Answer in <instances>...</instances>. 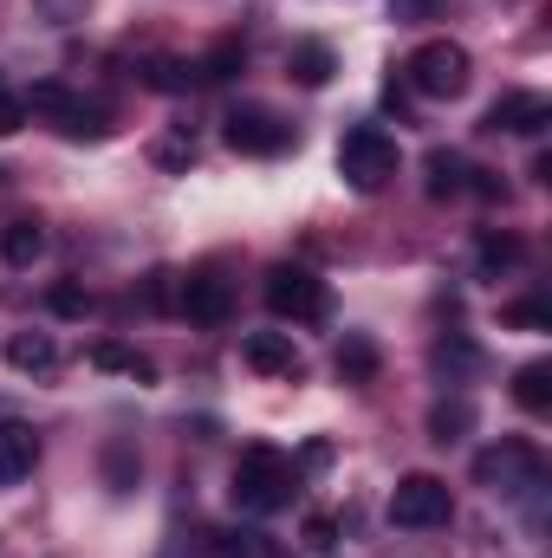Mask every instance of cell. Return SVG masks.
<instances>
[{
  "label": "cell",
  "mask_w": 552,
  "mask_h": 558,
  "mask_svg": "<svg viewBox=\"0 0 552 558\" xmlns=\"http://www.w3.org/2000/svg\"><path fill=\"white\" fill-rule=\"evenodd\" d=\"M292 487H299V468L267 448V441H254V448H241V461H235V507L241 513H279L286 500H292Z\"/></svg>",
  "instance_id": "obj_1"
},
{
  "label": "cell",
  "mask_w": 552,
  "mask_h": 558,
  "mask_svg": "<svg viewBox=\"0 0 552 558\" xmlns=\"http://www.w3.org/2000/svg\"><path fill=\"white\" fill-rule=\"evenodd\" d=\"M215 553L221 558H286L267 539V533H254V526H235V533H215Z\"/></svg>",
  "instance_id": "obj_23"
},
{
  "label": "cell",
  "mask_w": 552,
  "mask_h": 558,
  "mask_svg": "<svg viewBox=\"0 0 552 558\" xmlns=\"http://www.w3.org/2000/svg\"><path fill=\"white\" fill-rule=\"evenodd\" d=\"M39 461V435L26 422H0V481H26Z\"/></svg>",
  "instance_id": "obj_12"
},
{
  "label": "cell",
  "mask_w": 552,
  "mask_h": 558,
  "mask_svg": "<svg viewBox=\"0 0 552 558\" xmlns=\"http://www.w3.org/2000/svg\"><path fill=\"white\" fill-rule=\"evenodd\" d=\"M391 13H397V20H429L435 0H391Z\"/></svg>",
  "instance_id": "obj_32"
},
{
  "label": "cell",
  "mask_w": 552,
  "mask_h": 558,
  "mask_svg": "<svg viewBox=\"0 0 552 558\" xmlns=\"http://www.w3.org/2000/svg\"><path fill=\"white\" fill-rule=\"evenodd\" d=\"M39 7H46L52 20H72V13H85V0H39Z\"/></svg>",
  "instance_id": "obj_33"
},
{
  "label": "cell",
  "mask_w": 552,
  "mask_h": 558,
  "mask_svg": "<svg viewBox=\"0 0 552 558\" xmlns=\"http://www.w3.org/2000/svg\"><path fill=\"white\" fill-rule=\"evenodd\" d=\"M156 162H163V169H189V162H195V137H182V131L163 137L156 143Z\"/></svg>",
  "instance_id": "obj_28"
},
{
  "label": "cell",
  "mask_w": 552,
  "mask_h": 558,
  "mask_svg": "<svg viewBox=\"0 0 552 558\" xmlns=\"http://www.w3.org/2000/svg\"><path fill=\"white\" fill-rule=\"evenodd\" d=\"M33 111H26V98H13V92H0V137H13L20 124H26Z\"/></svg>",
  "instance_id": "obj_30"
},
{
  "label": "cell",
  "mask_w": 552,
  "mask_h": 558,
  "mask_svg": "<svg viewBox=\"0 0 552 558\" xmlns=\"http://www.w3.org/2000/svg\"><path fill=\"white\" fill-rule=\"evenodd\" d=\"M176 305H182L189 325H228V312H235V286H228L221 274H189Z\"/></svg>",
  "instance_id": "obj_10"
},
{
  "label": "cell",
  "mask_w": 552,
  "mask_h": 558,
  "mask_svg": "<svg viewBox=\"0 0 552 558\" xmlns=\"http://www.w3.org/2000/svg\"><path fill=\"white\" fill-rule=\"evenodd\" d=\"M429 364L455 384V377H468L475 364H481V351H475V338H461V331H448V338H435V351H429Z\"/></svg>",
  "instance_id": "obj_22"
},
{
  "label": "cell",
  "mask_w": 552,
  "mask_h": 558,
  "mask_svg": "<svg viewBox=\"0 0 552 558\" xmlns=\"http://www.w3.org/2000/svg\"><path fill=\"white\" fill-rule=\"evenodd\" d=\"M267 305H274V318L319 325V318L332 312V292H325V279L312 274V267H292V260H279V267H267Z\"/></svg>",
  "instance_id": "obj_6"
},
{
  "label": "cell",
  "mask_w": 552,
  "mask_h": 558,
  "mask_svg": "<svg viewBox=\"0 0 552 558\" xmlns=\"http://www.w3.org/2000/svg\"><path fill=\"white\" fill-rule=\"evenodd\" d=\"M286 72H292L299 85H312V92H319V85L338 72V59H332V46H325V39H299V46L286 52Z\"/></svg>",
  "instance_id": "obj_14"
},
{
  "label": "cell",
  "mask_w": 552,
  "mask_h": 558,
  "mask_svg": "<svg viewBox=\"0 0 552 558\" xmlns=\"http://www.w3.org/2000/svg\"><path fill=\"white\" fill-rule=\"evenodd\" d=\"M46 305H52V312H59V318H85V312H92V299H85V292H79V286H72V279H59V286H52V292H46Z\"/></svg>",
  "instance_id": "obj_27"
},
{
  "label": "cell",
  "mask_w": 552,
  "mask_h": 558,
  "mask_svg": "<svg viewBox=\"0 0 552 558\" xmlns=\"http://www.w3.org/2000/svg\"><path fill=\"white\" fill-rule=\"evenodd\" d=\"M514 403H520L527 416H547L552 410V364L547 357H533V364L514 371Z\"/></svg>",
  "instance_id": "obj_16"
},
{
  "label": "cell",
  "mask_w": 552,
  "mask_h": 558,
  "mask_svg": "<svg viewBox=\"0 0 552 558\" xmlns=\"http://www.w3.org/2000/svg\"><path fill=\"white\" fill-rule=\"evenodd\" d=\"M105 481H111V494H131L137 487V454L131 448H111L105 454Z\"/></svg>",
  "instance_id": "obj_26"
},
{
  "label": "cell",
  "mask_w": 552,
  "mask_h": 558,
  "mask_svg": "<svg viewBox=\"0 0 552 558\" xmlns=\"http://www.w3.org/2000/svg\"><path fill=\"white\" fill-rule=\"evenodd\" d=\"M85 364H92V371H118V377H137V384H149V377H156V364H149V357H137L131 344H92V351H85Z\"/></svg>",
  "instance_id": "obj_20"
},
{
  "label": "cell",
  "mask_w": 552,
  "mask_h": 558,
  "mask_svg": "<svg viewBox=\"0 0 552 558\" xmlns=\"http://www.w3.org/2000/svg\"><path fill=\"white\" fill-rule=\"evenodd\" d=\"M305 546H312V553L338 546V520H332V513H312V520H305Z\"/></svg>",
  "instance_id": "obj_29"
},
{
  "label": "cell",
  "mask_w": 552,
  "mask_h": 558,
  "mask_svg": "<svg viewBox=\"0 0 552 558\" xmlns=\"http://www.w3.org/2000/svg\"><path fill=\"white\" fill-rule=\"evenodd\" d=\"M26 111H46V118H59V131H65V137H111V111H105L98 98H79V92H65L59 78L33 85V92H26Z\"/></svg>",
  "instance_id": "obj_7"
},
{
  "label": "cell",
  "mask_w": 552,
  "mask_h": 558,
  "mask_svg": "<svg viewBox=\"0 0 552 558\" xmlns=\"http://www.w3.org/2000/svg\"><path fill=\"white\" fill-rule=\"evenodd\" d=\"M221 137L235 156H279L286 143H292V124L274 118L267 105H235L228 118H221Z\"/></svg>",
  "instance_id": "obj_8"
},
{
  "label": "cell",
  "mask_w": 552,
  "mask_h": 558,
  "mask_svg": "<svg viewBox=\"0 0 552 558\" xmlns=\"http://www.w3.org/2000/svg\"><path fill=\"white\" fill-rule=\"evenodd\" d=\"M39 254H46V228L39 221H7L0 228V260L7 267H33Z\"/></svg>",
  "instance_id": "obj_17"
},
{
  "label": "cell",
  "mask_w": 552,
  "mask_h": 558,
  "mask_svg": "<svg viewBox=\"0 0 552 558\" xmlns=\"http://www.w3.org/2000/svg\"><path fill=\"white\" fill-rule=\"evenodd\" d=\"M468 78H475V59L455 39H422L410 59H404V85L422 92V98H461Z\"/></svg>",
  "instance_id": "obj_3"
},
{
  "label": "cell",
  "mask_w": 552,
  "mask_h": 558,
  "mask_svg": "<svg viewBox=\"0 0 552 558\" xmlns=\"http://www.w3.org/2000/svg\"><path fill=\"white\" fill-rule=\"evenodd\" d=\"M501 325H514V331H547L552 305L547 299H514V305H501Z\"/></svg>",
  "instance_id": "obj_25"
},
{
  "label": "cell",
  "mask_w": 552,
  "mask_h": 558,
  "mask_svg": "<svg viewBox=\"0 0 552 558\" xmlns=\"http://www.w3.org/2000/svg\"><path fill=\"white\" fill-rule=\"evenodd\" d=\"M481 124H488V131H507V137H540L552 124V98L547 92H507V98L488 105Z\"/></svg>",
  "instance_id": "obj_9"
},
{
  "label": "cell",
  "mask_w": 552,
  "mask_h": 558,
  "mask_svg": "<svg viewBox=\"0 0 552 558\" xmlns=\"http://www.w3.org/2000/svg\"><path fill=\"white\" fill-rule=\"evenodd\" d=\"M325 461H332V441H305V448H299V461H292V468H325Z\"/></svg>",
  "instance_id": "obj_31"
},
{
  "label": "cell",
  "mask_w": 552,
  "mask_h": 558,
  "mask_svg": "<svg viewBox=\"0 0 552 558\" xmlns=\"http://www.w3.org/2000/svg\"><path fill=\"white\" fill-rule=\"evenodd\" d=\"M422 169H429V195H435V202H455V195H468V182H475V169H468L455 149H429Z\"/></svg>",
  "instance_id": "obj_13"
},
{
  "label": "cell",
  "mask_w": 552,
  "mask_h": 558,
  "mask_svg": "<svg viewBox=\"0 0 552 558\" xmlns=\"http://www.w3.org/2000/svg\"><path fill=\"white\" fill-rule=\"evenodd\" d=\"M540 474H547V461H540V448H533V441H520V435H507V441H494V448H481V454H475V481H481V487H494V494H507V500L533 494V487H540Z\"/></svg>",
  "instance_id": "obj_4"
},
{
  "label": "cell",
  "mask_w": 552,
  "mask_h": 558,
  "mask_svg": "<svg viewBox=\"0 0 552 558\" xmlns=\"http://www.w3.org/2000/svg\"><path fill=\"white\" fill-rule=\"evenodd\" d=\"M397 137L384 131V124H351L345 137H338V175H345V189H358V195H377L391 175H397Z\"/></svg>",
  "instance_id": "obj_2"
},
{
  "label": "cell",
  "mask_w": 552,
  "mask_h": 558,
  "mask_svg": "<svg viewBox=\"0 0 552 558\" xmlns=\"http://www.w3.org/2000/svg\"><path fill=\"white\" fill-rule=\"evenodd\" d=\"M520 234H501V228H488L481 234V247H475V267H481V279H501L507 267H520Z\"/></svg>",
  "instance_id": "obj_18"
},
{
  "label": "cell",
  "mask_w": 552,
  "mask_h": 558,
  "mask_svg": "<svg viewBox=\"0 0 552 558\" xmlns=\"http://www.w3.org/2000/svg\"><path fill=\"white\" fill-rule=\"evenodd\" d=\"M391 526H404V533H429V526H442L448 513H455V494H448V481L442 474H404L397 487H391Z\"/></svg>",
  "instance_id": "obj_5"
},
{
  "label": "cell",
  "mask_w": 552,
  "mask_h": 558,
  "mask_svg": "<svg viewBox=\"0 0 552 558\" xmlns=\"http://www.w3.org/2000/svg\"><path fill=\"white\" fill-rule=\"evenodd\" d=\"M241 364L261 371V377H299V371H305L292 331H248V338H241Z\"/></svg>",
  "instance_id": "obj_11"
},
{
  "label": "cell",
  "mask_w": 552,
  "mask_h": 558,
  "mask_svg": "<svg viewBox=\"0 0 552 558\" xmlns=\"http://www.w3.org/2000/svg\"><path fill=\"white\" fill-rule=\"evenodd\" d=\"M332 371H338L345 384H371V377H377V344H371V338H345V344L332 351Z\"/></svg>",
  "instance_id": "obj_21"
},
{
  "label": "cell",
  "mask_w": 552,
  "mask_h": 558,
  "mask_svg": "<svg viewBox=\"0 0 552 558\" xmlns=\"http://www.w3.org/2000/svg\"><path fill=\"white\" fill-rule=\"evenodd\" d=\"M7 364H13L20 377H46V371L59 364V344H52L46 331H20V338L7 344Z\"/></svg>",
  "instance_id": "obj_15"
},
{
  "label": "cell",
  "mask_w": 552,
  "mask_h": 558,
  "mask_svg": "<svg viewBox=\"0 0 552 558\" xmlns=\"http://www.w3.org/2000/svg\"><path fill=\"white\" fill-rule=\"evenodd\" d=\"M468 428H475V403H468V397H442V403L429 410V441H442V448L461 441Z\"/></svg>",
  "instance_id": "obj_19"
},
{
  "label": "cell",
  "mask_w": 552,
  "mask_h": 558,
  "mask_svg": "<svg viewBox=\"0 0 552 558\" xmlns=\"http://www.w3.org/2000/svg\"><path fill=\"white\" fill-rule=\"evenodd\" d=\"M241 59H248V46H241V39H221L208 59H195V65H189V78H202V85H215V78H235V72H241Z\"/></svg>",
  "instance_id": "obj_24"
}]
</instances>
